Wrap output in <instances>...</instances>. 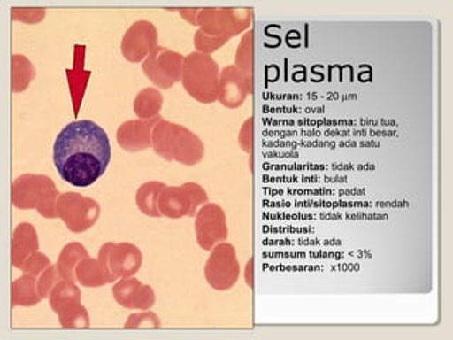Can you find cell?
I'll list each match as a JSON object with an SVG mask.
<instances>
[{"mask_svg":"<svg viewBox=\"0 0 453 340\" xmlns=\"http://www.w3.org/2000/svg\"><path fill=\"white\" fill-rule=\"evenodd\" d=\"M181 70L183 58L180 54L163 47H156L143 63L145 74L150 78L153 84L159 85L160 89H170L180 81Z\"/></svg>","mask_w":453,"mask_h":340,"instance_id":"obj_6","label":"cell"},{"mask_svg":"<svg viewBox=\"0 0 453 340\" xmlns=\"http://www.w3.org/2000/svg\"><path fill=\"white\" fill-rule=\"evenodd\" d=\"M166 188V184L162 182H149V183L141 186L136 195V203L142 212H145L150 217H160L159 207H157V200H159L160 193L163 189Z\"/></svg>","mask_w":453,"mask_h":340,"instance_id":"obj_14","label":"cell"},{"mask_svg":"<svg viewBox=\"0 0 453 340\" xmlns=\"http://www.w3.org/2000/svg\"><path fill=\"white\" fill-rule=\"evenodd\" d=\"M245 16H248V11L204 9L198 13L197 25L202 26L200 30L205 35L230 40V37L250 26L248 21H240V18Z\"/></svg>","mask_w":453,"mask_h":340,"instance_id":"obj_7","label":"cell"},{"mask_svg":"<svg viewBox=\"0 0 453 340\" xmlns=\"http://www.w3.org/2000/svg\"><path fill=\"white\" fill-rule=\"evenodd\" d=\"M240 143L245 152H252V118L245 120L244 128L241 129Z\"/></svg>","mask_w":453,"mask_h":340,"instance_id":"obj_19","label":"cell"},{"mask_svg":"<svg viewBox=\"0 0 453 340\" xmlns=\"http://www.w3.org/2000/svg\"><path fill=\"white\" fill-rule=\"evenodd\" d=\"M196 47L204 53H211L214 50H219L223 46L224 42H228L226 39H219V37H212V35H205L202 30H198L196 35Z\"/></svg>","mask_w":453,"mask_h":340,"instance_id":"obj_17","label":"cell"},{"mask_svg":"<svg viewBox=\"0 0 453 340\" xmlns=\"http://www.w3.org/2000/svg\"><path fill=\"white\" fill-rule=\"evenodd\" d=\"M181 81L193 98L210 104L219 98V66L204 53L188 54L183 60Z\"/></svg>","mask_w":453,"mask_h":340,"instance_id":"obj_3","label":"cell"},{"mask_svg":"<svg viewBox=\"0 0 453 340\" xmlns=\"http://www.w3.org/2000/svg\"><path fill=\"white\" fill-rule=\"evenodd\" d=\"M237 67L252 84V32L244 35L237 50Z\"/></svg>","mask_w":453,"mask_h":340,"instance_id":"obj_16","label":"cell"},{"mask_svg":"<svg viewBox=\"0 0 453 340\" xmlns=\"http://www.w3.org/2000/svg\"><path fill=\"white\" fill-rule=\"evenodd\" d=\"M160 118L152 120H129L122 125L118 131V142L125 151L139 152L152 145L153 128L159 122Z\"/></svg>","mask_w":453,"mask_h":340,"instance_id":"obj_11","label":"cell"},{"mask_svg":"<svg viewBox=\"0 0 453 340\" xmlns=\"http://www.w3.org/2000/svg\"><path fill=\"white\" fill-rule=\"evenodd\" d=\"M112 254L118 261L111 262L108 273L112 274V280L117 276H131L138 271L142 264V255L138 247L132 244L112 245Z\"/></svg>","mask_w":453,"mask_h":340,"instance_id":"obj_13","label":"cell"},{"mask_svg":"<svg viewBox=\"0 0 453 340\" xmlns=\"http://www.w3.org/2000/svg\"><path fill=\"white\" fill-rule=\"evenodd\" d=\"M252 84L237 66L226 67L219 77V99L224 106L237 108L242 105L247 94H251Z\"/></svg>","mask_w":453,"mask_h":340,"instance_id":"obj_10","label":"cell"},{"mask_svg":"<svg viewBox=\"0 0 453 340\" xmlns=\"http://www.w3.org/2000/svg\"><path fill=\"white\" fill-rule=\"evenodd\" d=\"M163 97L157 89H146L134 99V111L142 120H152L162 110Z\"/></svg>","mask_w":453,"mask_h":340,"instance_id":"obj_15","label":"cell"},{"mask_svg":"<svg viewBox=\"0 0 453 340\" xmlns=\"http://www.w3.org/2000/svg\"><path fill=\"white\" fill-rule=\"evenodd\" d=\"M240 264L233 245L219 243L205 264V278L214 290H230L237 282Z\"/></svg>","mask_w":453,"mask_h":340,"instance_id":"obj_5","label":"cell"},{"mask_svg":"<svg viewBox=\"0 0 453 340\" xmlns=\"http://www.w3.org/2000/svg\"><path fill=\"white\" fill-rule=\"evenodd\" d=\"M127 328H157L160 326V321L152 312H146V313H138V315H132L129 322L127 323Z\"/></svg>","mask_w":453,"mask_h":340,"instance_id":"obj_18","label":"cell"},{"mask_svg":"<svg viewBox=\"0 0 453 340\" xmlns=\"http://www.w3.org/2000/svg\"><path fill=\"white\" fill-rule=\"evenodd\" d=\"M111 156L108 135L92 120L71 122L54 142V166L61 179L75 188H88L103 177Z\"/></svg>","mask_w":453,"mask_h":340,"instance_id":"obj_1","label":"cell"},{"mask_svg":"<svg viewBox=\"0 0 453 340\" xmlns=\"http://www.w3.org/2000/svg\"><path fill=\"white\" fill-rule=\"evenodd\" d=\"M207 202L205 190L196 183H186L176 188H165L157 200L160 216L169 219L193 217L198 205Z\"/></svg>","mask_w":453,"mask_h":340,"instance_id":"obj_4","label":"cell"},{"mask_svg":"<svg viewBox=\"0 0 453 340\" xmlns=\"http://www.w3.org/2000/svg\"><path fill=\"white\" fill-rule=\"evenodd\" d=\"M196 234L200 247L211 250L214 245L219 244L228 236L226 214L219 205H203L196 219Z\"/></svg>","mask_w":453,"mask_h":340,"instance_id":"obj_8","label":"cell"},{"mask_svg":"<svg viewBox=\"0 0 453 340\" xmlns=\"http://www.w3.org/2000/svg\"><path fill=\"white\" fill-rule=\"evenodd\" d=\"M152 145L155 152L169 162L197 165L204 155V145L197 135L181 125L160 120L153 128Z\"/></svg>","mask_w":453,"mask_h":340,"instance_id":"obj_2","label":"cell"},{"mask_svg":"<svg viewBox=\"0 0 453 340\" xmlns=\"http://www.w3.org/2000/svg\"><path fill=\"white\" fill-rule=\"evenodd\" d=\"M157 42L155 26L150 21L134 23L122 40V53L127 60L138 63L152 54Z\"/></svg>","mask_w":453,"mask_h":340,"instance_id":"obj_9","label":"cell"},{"mask_svg":"<svg viewBox=\"0 0 453 340\" xmlns=\"http://www.w3.org/2000/svg\"><path fill=\"white\" fill-rule=\"evenodd\" d=\"M113 294L120 305L129 309H149L155 304V292L152 288L143 285L138 280L120 281Z\"/></svg>","mask_w":453,"mask_h":340,"instance_id":"obj_12","label":"cell"}]
</instances>
